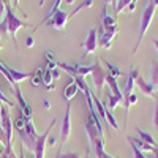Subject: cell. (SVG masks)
Listing matches in <instances>:
<instances>
[{
	"mask_svg": "<svg viewBox=\"0 0 158 158\" xmlns=\"http://www.w3.org/2000/svg\"><path fill=\"white\" fill-rule=\"evenodd\" d=\"M2 21H5V24H6V32H8V35L11 36L15 48L18 49L16 33H18V30H19V29H22V27H27L29 22H24L22 19H19V18L15 15V13H13V10H11L10 6H6V15H5V18H3Z\"/></svg>",
	"mask_w": 158,
	"mask_h": 158,
	"instance_id": "cell-1",
	"label": "cell"
},
{
	"mask_svg": "<svg viewBox=\"0 0 158 158\" xmlns=\"http://www.w3.org/2000/svg\"><path fill=\"white\" fill-rule=\"evenodd\" d=\"M155 11H156V6H155L153 3H150V2L147 3L146 8H144L142 16H141L139 35H138V41H136V44H135V48H133V54H136V52H138V49H139V46H141V43H142L144 35H146L147 29L150 27V22H152V19H153V16H155Z\"/></svg>",
	"mask_w": 158,
	"mask_h": 158,
	"instance_id": "cell-2",
	"label": "cell"
},
{
	"mask_svg": "<svg viewBox=\"0 0 158 158\" xmlns=\"http://www.w3.org/2000/svg\"><path fill=\"white\" fill-rule=\"evenodd\" d=\"M10 106L6 104H2V109H0V127H2L3 133L6 136V152H13V131H15V127H13V118L10 115Z\"/></svg>",
	"mask_w": 158,
	"mask_h": 158,
	"instance_id": "cell-3",
	"label": "cell"
},
{
	"mask_svg": "<svg viewBox=\"0 0 158 158\" xmlns=\"http://www.w3.org/2000/svg\"><path fill=\"white\" fill-rule=\"evenodd\" d=\"M56 123H57V120H56V118H52L51 123H49V127L46 128V131H44L41 136H38L36 146H35V150H33L35 158H44V152H46V147H48V138H49V135H51V130L56 127Z\"/></svg>",
	"mask_w": 158,
	"mask_h": 158,
	"instance_id": "cell-4",
	"label": "cell"
},
{
	"mask_svg": "<svg viewBox=\"0 0 158 158\" xmlns=\"http://www.w3.org/2000/svg\"><path fill=\"white\" fill-rule=\"evenodd\" d=\"M67 22H68V15L65 11L59 10L46 22H43L41 25H44V27H52V29H56V30H63L65 25H67ZM41 25H40V27H41ZM40 27H36V29H40Z\"/></svg>",
	"mask_w": 158,
	"mask_h": 158,
	"instance_id": "cell-5",
	"label": "cell"
},
{
	"mask_svg": "<svg viewBox=\"0 0 158 158\" xmlns=\"http://www.w3.org/2000/svg\"><path fill=\"white\" fill-rule=\"evenodd\" d=\"M92 81H94V85L98 92H101L104 82H106V76H108V71H104V68L101 67V62L100 59L92 65Z\"/></svg>",
	"mask_w": 158,
	"mask_h": 158,
	"instance_id": "cell-6",
	"label": "cell"
},
{
	"mask_svg": "<svg viewBox=\"0 0 158 158\" xmlns=\"http://www.w3.org/2000/svg\"><path fill=\"white\" fill-rule=\"evenodd\" d=\"M13 92H15V97H16V101H18V109L22 112V115L25 117V118H32V115H33V111H32V106L25 101V98H24V95H22V92H21V87H19V84L13 89Z\"/></svg>",
	"mask_w": 158,
	"mask_h": 158,
	"instance_id": "cell-7",
	"label": "cell"
},
{
	"mask_svg": "<svg viewBox=\"0 0 158 158\" xmlns=\"http://www.w3.org/2000/svg\"><path fill=\"white\" fill-rule=\"evenodd\" d=\"M82 48H84L82 57H85L89 54H94V52L97 51V48H98V30L97 29L89 30V33H87V36L84 40V43H82Z\"/></svg>",
	"mask_w": 158,
	"mask_h": 158,
	"instance_id": "cell-8",
	"label": "cell"
},
{
	"mask_svg": "<svg viewBox=\"0 0 158 158\" xmlns=\"http://www.w3.org/2000/svg\"><path fill=\"white\" fill-rule=\"evenodd\" d=\"M70 133H71V103L67 104V112H65L63 122H62V127H60V142L62 144H65L68 141Z\"/></svg>",
	"mask_w": 158,
	"mask_h": 158,
	"instance_id": "cell-9",
	"label": "cell"
},
{
	"mask_svg": "<svg viewBox=\"0 0 158 158\" xmlns=\"http://www.w3.org/2000/svg\"><path fill=\"white\" fill-rule=\"evenodd\" d=\"M135 84L139 87V90H141L146 97L158 98V92H156V90L153 89V85H152V84H149V82H147L142 76H138V77H136V82H135Z\"/></svg>",
	"mask_w": 158,
	"mask_h": 158,
	"instance_id": "cell-10",
	"label": "cell"
},
{
	"mask_svg": "<svg viewBox=\"0 0 158 158\" xmlns=\"http://www.w3.org/2000/svg\"><path fill=\"white\" fill-rule=\"evenodd\" d=\"M117 32H118V27H115V29H101V35H98L100 36V44L104 49H111V43L115 38Z\"/></svg>",
	"mask_w": 158,
	"mask_h": 158,
	"instance_id": "cell-11",
	"label": "cell"
},
{
	"mask_svg": "<svg viewBox=\"0 0 158 158\" xmlns=\"http://www.w3.org/2000/svg\"><path fill=\"white\" fill-rule=\"evenodd\" d=\"M6 70H8V73L11 74L13 81H15L16 84H19V82L25 81V79H30V77L33 76V73H24V71H18V70H15V68L8 67V65H6Z\"/></svg>",
	"mask_w": 158,
	"mask_h": 158,
	"instance_id": "cell-12",
	"label": "cell"
},
{
	"mask_svg": "<svg viewBox=\"0 0 158 158\" xmlns=\"http://www.w3.org/2000/svg\"><path fill=\"white\" fill-rule=\"evenodd\" d=\"M77 92H79V87H77V84L74 82V81H71L68 85H65V89H63V97H65V100H67L68 103L77 95Z\"/></svg>",
	"mask_w": 158,
	"mask_h": 158,
	"instance_id": "cell-13",
	"label": "cell"
},
{
	"mask_svg": "<svg viewBox=\"0 0 158 158\" xmlns=\"http://www.w3.org/2000/svg\"><path fill=\"white\" fill-rule=\"evenodd\" d=\"M150 84L153 85V89L158 92V60H155L152 63V71H150Z\"/></svg>",
	"mask_w": 158,
	"mask_h": 158,
	"instance_id": "cell-14",
	"label": "cell"
},
{
	"mask_svg": "<svg viewBox=\"0 0 158 158\" xmlns=\"http://www.w3.org/2000/svg\"><path fill=\"white\" fill-rule=\"evenodd\" d=\"M25 122H27V118L22 115V112H21V115H18L15 120H13V127H15V130L18 131V133L25 131Z\"/></svg>",
	"mask_w": 158,
	"mask_h": 158,
	"instance_id": "cell-15",
	"label": "cell"
},
{
	"mask_svg": "<svg viewBox=\"0 0 158 158\" xmlns=\"http://www.w3.org/2000/svg\"><path fill=\"white\" fill-rule=\"evenodd\" d=\"M128 139H131V141H133V142L136 144V146H138V149H139L141 152H150V150H153V149H155L153 146H150V144L144 142L141 138H130V136H128Z\"/></svg>",
	"mask_w": 158,
	"mask_h": 158,
	"instance_id": "cell-16",
	"label": "cell"
},
{
	"mask_svg": "<svg viewBox=\"0 0 158 158\" xmlns=\"http://www.w3.org/2000/svg\"><path fill=\"white\" fill-rule=\"evenodd\" d=\"M136 131H138V135H139V138L144 141V142H147V144H150V146H153V147H158L156 146V141L152 138V135H149V133H146V131H142L141 128H136Z\"/></svg>",
	"mask_w": 158,
	"mask_h": 158,
	"instance_id": "cell-17",
	"label": "cell"
},
{
	"mask_svg": "<svg viewBox=\"0 0 158 158\" xmlns=\"http://www.w3.org/2000/svg\"><path fill=\"white\" fill-rule=\"evenodd\" d=\"M60 3H62V0H54V2H52V5H51L49 11L46 13V16H44V19L41 21V24H43V22H46V21H48V19H49V18H51L52 15H54L56 11H59V6H60ZM41 24H40V25H41ZM40 25H38V27H40ZM35 30H36V29H35Z\"/></svg>",
	"mask_w": 158,
	"mask_h": 158,
	"instance_id": "cell-18",
	"label": "cell"
},
{
	"mask_svg": "<svg viewBox=\"0 0 158 158\" xmlns=\"http://www.w3.org/2000/svg\"><path fill=\"white\" fill-rule=\"evenodd\" d=\"M108 103H109V111H114L118 104L123 103V100L118 98V97H115L114 94H111V92H109V94H108Z\"/></svg>",
	"mask_w": 158,
	"mask_h": 158,
	"instance_id": "cell-19",
	"label": "cell"
},
{
	"mask_svg": "<svg viewBox=\"0 0 158 158\" xmlns=\"http://www.w3.org/2000/svg\"><path fill=\"white\" fill-rule=\"evenodd\" d=\"M104 65H106V67H108V74H111L112 77H120L123 73L120 71V70H118L117 67H115V65H112V63H109V62H106V60H104Z\"/></svg>",
	"mask_w": 158,
	"mask_h": 158,
	"instance_id": "cell-20",
	"label": "cell"
},
{
	"mask_svg": "<svg viewBox=\"0 0 158 158\" xmlns=\"http://www.w3.org/2000/svg\"><path fill=\"white\" fill-rule=\"evenodd\" d=\"M92 5H94V0H84V2H82L81 5H79V6H76V8L73 10V13H71V15L68 16V19H70V18H73V16H76L77 13H81L82 10H85V8H89V6H92Z\"/></svg>",
	"mask_w": 158,
	"mask_h": 158,
	"instance_id": "cell-21",
	"label": "cell"
},
{
	"mask_svg": "<svg viewBox=\"0 0 158 158\" xmlns=\"http://www.w3.org/2000/svg\"><path fill=\"white\" fill-rule=\"evenodd\" d=\"M128 142H130V149H131V158H147L146 155H144L139 149H138V146L131 141V139H128Z\"/></svg>",
	"mask_w": 158,
	"mask_h": 158,
	"instance_id": "cell-22",
	"label": "cell"
},
{
	"mask_svg": "<svg viewBox=\"0 0 158 158\" xmlns=\"http://www.w3.org/2000/svg\"><path fill=\"white\" fill-rule=\"evenodd\" d=\"M106 122L114 128V130H118V123H117V120H115V117H114V114H112V111H109L108 108H106Z\"/></svg>",
	"mask_w": 158,
	"mask_h": 158,
	"instance_id": "cell-23",
	"label": "cell"
},
{
	"mask_svg": "<svg viewBox=\"0 0 158 158\" xmlns=\"http://www.w3.org/2000/svg\"><path fill=\"white\" fill-rule=\"evenodd\" d=\"M41 81H43V84L46 85V89L52 85V81H54V77H52V71H51V70H44Z\"/></svg>",
	"mask_w": 158,
	"mask_h": 158,
	"instance_id": "cell-24",
	"label": "cell"
},
{
	"mask_svg": "<svg viewBox=\"0 0 158 158\" xmlns=\"http://www.w3.org/2000/svg\"><path fill=\"white\" fill-rule=\"evenodd\" d=\"M131 3V0H117V6H115V13L118 15V13H122L128 5Z\"/></svg>",
	"mask_w": 158,
	"mask_h": 158,
	"instance_id": "cell-25",
	"label": "cell"
},
{
	"mask_svg": "<svg viewBox=\"0 0 158 158\" xmlns=\"http://www.w3.org/2000/svg\"><path fill=\"white\" fill-rule=\"evenodd\" d=\"M46 57L49 59V60H48V70H56V68H57V63H59V62H57L56 59H52L51 52H48V54H46Z\"/></svg>",
	"mask_w": 158,
	"mask_h": 158,
	"instance_id": "cell-26",
	"label": "cell"
},
{
	"mask_svg": "<svg viewBox=\"0 0 158 158\" xmlns=\"http://www.w3.org/2000/svg\"><path fill=\"white\" fill-rule=\"evenodd\" d=\"M0 101H2L3 104H6V106H10V108H15V103H13L10 98H6V95L3 94L2 90H0Z\"/></svg>",
	"mask_w": 158,
	"mask_h": 158,
	"instance_id": "cell-27",
	"label": "cell"
},
{
	"mask_svg": "<svg viewBox=\"0 0 158 158\" xmlns=\"http://www.w3.org/2000/svg\"><path fill=\"white\" fill-rule=\"evenodd\" d=\"M153 125L158 131V98H156V103H155V109H153Z\"/></svg>",
	"mask_w": 158,
	"mask_h": 158,
	"instance_id": "cell-28",
	"label": "cell"
},
{
	"mask_svg": "<svg viewBox=\"0 0 158 158\" xmlns=\"http://www.w3.org/2000/svg\"><path fill=\"white\" fill-rule=\"evenodd\" d=\"M57 158H81L77 153H74V152H70V153H62V152H59L57 153Z\"/></svg>",
	"mask_w": 158,
	"mask_h": 158,
	"instance_id": "cell-29",
	"label": "cell"
},
{
	"mask_svg": "<svg viewBox=\"0 0 158 158\" xmlns=\"http://www.w3.org/2000/svg\"><path fill=\"white\" fill-rule=\"evenodd\" d=\"M6 0H0V19H3V15H6Z\"/></svg>",
	"mask_w": 158,
	"mask_h": 158,
	"instance_id": "cell-30",
	"label": "cell"
},
{
	"mask_svg": "<svg viewBox=\"0 0 158 158\" xmlns=\"http://www.w3.org/2000/svg\"><path fill=\"white\" fill-rule=\"evenodd\" d=\"M30 79H32V85H35V87H36V85H41V84H43L41 77H38V76H35V74H33V76H32Z\"/></svg>",
	"mask_w": 158,
	"mask_h": 158,
	"instance_id": "cell-31",
	"label": "cell"
},
{
	"mask_svg": "<svg viewBox=\"0 0 158 158\" xmlns=\"http://www.w3.org/2000/svg\"><path fill=\"white\" fill-rule=\"evenodd\" d=\"M0 144H2V146H5V149H6V136H5V133H3L2 127H0Z\"/></svg>",
	"mask_w": 158,
	"mask_h": 158,
	"instance_id": "cell-32",
	"label": "cell"
},
{
	"mask_svg": "<svg viewBox=\"0 0 158 158\" xmlns=\"http://www.w3.org/2000/svg\"><path fill=\"white\" fill-rule=\"evenodd\" d=\"M56 142H57V138L49 135V138H48V146H56Z\"/></svg>",
	"mask_w": 158,
	"mask_h": 158,
	"instance_id": "cell-33",
	"label": "cell"
},
{
	"mask_svg": "<svg viewBox=\"0 0 158 158\" xmlns=\"http://www.w3.org/2000/svg\"><path fill=\"white\" fill-rule=\"evenodd\" d=\"M51 71H52V77H54V79H59V77H60V68L51 70Z\"/></svg>",
	"mask_w": 158,
	"mask_h": 158,
	"instance_id": "cell-34",
	"label": "cell"
},
{
	"mask_svg": "<svg viewBox=\"0 0 158 158\" xmlns=\"http://www.w3.org/2000/svg\"><path fill=\"white\" fill-rule=\"evenodd\" d=\"M33 43H35V41H33L32 36H29L27 40H25V44H27V48H33Z\"/></svg>",
	"mask_w": 158,
	"mask_h": 158,
	"instance_id": "cell-35",
	"label": "cell"
},
{
	"mask_svg": "<svg viewBox=\"0 0 158 158\" xmlns=\"http://www.w3.org/2000/svg\"><path fill=\"white\" fill-rule=\"evenodd\" d=\"M109 3H112L114 8H115L117 6V0H104V5H109Z\"/></svg>",
	"mask_w": 158,
	"mask_h": 158,
	"instance_id": "cell-36",
	"label": "cell"
},
{
	"mask_svg": "<svg viewBox=\"0 0 158 158\" xmlns=\"http://www.w3.org/2000/svg\"><path fill=\"white\" fill-rule=\"evenodd\" d=\"M11 5L18 10V8H19V0H11Z\"/></svg>",
	"mask_w": 158,
	"mask_h": 158,
	"instance_id": "cell-37",
	"label": "cell"
},
{
	"mask_svg": "<svg viewBox=\"0 0 158 158\" xmlns=\"http://www.w3.org/2000/svg\"><path fill=\"white\" fill-rule=\"evenodd\" d=\"M152 43H153V46H155V49H156V52H158V40H152Z\"/></svg>",
	"mask_w": 158,
	"mask_h": 158,
	"instance_id": "cell-38",
	"label": "cell"
},
{
	"mask_svg": "<svg viewBox=\"0 0 158 158\" xmlns=\"http://www.w3.org/2000/svg\"><path fill=\"white\" fill-rule=\"evenodd\" d=\"M152 152H153V158H158V147H155Z\"/></svg>",
	"mask_w": 158,
	"mask_h": 158,
	"instance_id": "cell-39",
	"label": "cell"
},
{
	"mask_svg": "<svg viewBox=\"0 0 158 158\" xmlns=\"http://www.w3.org/2000/svg\"><path fill=\"white\" fill-rule=\"evenodd\" d=\"M44 108H46V109H49V108H51V106H49V101H44Z\"/></svg>",
	"mask_w": 158,
	"mask_h": 158,
	"instance_id": "cell-40",
	"label": "cell"
},
{
	"mask_svg": "<svg viewBox=\"0 0 158 158\" xmlns=\"http://www.w3.org/2000/svg\"><path fill=\"white\" fill-rule=\"evenodd\" d=\"M3 150H5V146H2V144H0V153H2Z\"/></svg>",
	"mask_w": 158,
	"mask_h": 158,
	"instance_id": "cell-41",
	"label": "cell"
},
{
	"mask_svg": "<svg viewBox=\"0 0 158 158\" xmlns=\"http://www.w3.org/2000/svg\"><path fill=\"white\" fill-rule=\"evenodd\" d=\"M3 46V40H2V35H0V48Z\"/></svg>",
	"mask_w": 158,
	"mask_h": 158,
	"instance_id": "cell-42",
	"label": "cell"
},
{
	"mask_svg": "<svg viewBox=\"0 0 158 158\" xmlns=\"http://www.w3.org/2000/svg\"><path fill=\"white\" fill-rule=\"evenodd\" d=\"M38 5H40V6H43V5H44V0H40V3H38Z\"/></svg>",
	"mask_w": 158,
	"mask_h": 158,
	"instance_id": "cell-43",
	"label": "cell"
},
{
	"mask_svg": "<svg viewBox=\"0 0 158 158\" xmlns=\"http://www.w3.org/2000/svg\"><path fill=\"white\" fill-rule=\"evenodd\" d=\"M67 3H70V5H71V3H74V0H67Z\"/></svg>",
	"mask_w": 158,
	"mask_h": 158,
	"instance_id": "cell-44",
	"label": "cell"
},
{
	"mask_svg": "<svg viewBox=\"0 0 158 158\" xmlns=\"http://www.w3.org/2000/svg\"><path fill=\"white\" fill-rule=\"evenodd\" d=\"M2 104H3V103H2V101H0V109H2Z\"/></svg>",
	"mask_w": 158,
	"mask_h": 158,
	"instance_id": "cell-45",
	"label": "cell"
},
{
	"mask_svg": "<svg viewBox=\"0 0 158 158\" xmlns=\"http://www.w3.org/2000/svg\"><path fill=\"white\" fill-rule=\"evenodd\" d=\"M85 158H90V155H87V156H85Z\"/></svg>",
	"mask_w": 158,
	"mask_h": 158,
	"instance_id": "cell-46",
	"label": "cell"
},
{
	"mask_svg": "<svg viewBox=\"0 0 158 158\" xmlns=\"http://www.w3.org/2000/svg\"><path fill=\"white\" fill-rule=\"evenodd\" d=\"M108 158H114V156H111V155H109V156H108Z\"/></svg>",
	"mask_w": 158,
	"mask_h": 158,
	"instance_id": "cell-47",
	"label": "cell"
}]
</instances>
